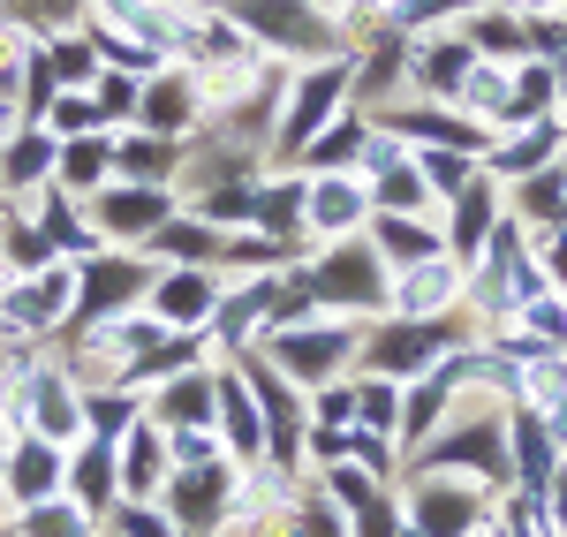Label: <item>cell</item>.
I'll list each match as a JSON object with an SVG mask.
<instances>
[{
  "mask_svg": "<svg viewBox=\"0 0 567 537\" xmlns=\"http://www.w3.org/2000/svg\"><path fill=\"white\" fill-rule=\"evenodd\" d=\"M16 416H23L39 440H53V447H61V440H76L84 402H76V394H69L53 371H31V379H23V394H16Z\"/></svg>",
  "mask_w": 567,
  "mask_h": 537,
  "instance_id": "cell-1",
  "label": "cell"
},
{
  "mask_svg": "<svg viewBox=\"0 0 567 537\" xmlns=\"http://www.w3.org/2000/svg\"><path fill=\"white\" fill-rule=\"evenodd\" d=\"M349 326H310V333H280V371L296 379V386H318L333 363L349 357Z\"/></svg>",
  "mask_w": 567,
  "mask_h": 537,
  "instance_id": "cell-2",
  "label": "cell"
},
{
  "mask_svg": "<svg viewBox=\"0 0 567 537\" xmlns=\"http://www.w3.org/2000/svg\"><path fill=\"white\" fill-rule=\"evenodd\" d=\"M69 296H76V280L53 266V272H39V280H23V288H8V296H0V318H8V326H53V318L69 311Z\"/></svg>",
  "mask_w": 567,
  "mask_h": 537,
  "instance_id": "cell-3",
  "label": "cell"
},
{
  "mask_svg": "<svg viewBox=\"0 0 567 537\" xmlns=\"http://www.w3.org/2000/svg\"><path fill=\"white\" fill-rule=\"evenodd\" d=\"M341 84H349L341 69H318V76H310V84L296 91V99H288V130H280V144H288V152H296V144H310V136L326 130V114H333Z\"/></svg>",
  "mask_w": 567,
  "mask_h": 537,
  "instance_id": "cell-4",
  "label": "cell"
},
{
  "mask_svg": "<svg viewBox=\"0 0 567 537\" xmlns=\"http://www.w3.org/2000/svg\"><path fill=\"white\" fill-rule=\"evenodd\" d=\"M235 16L258 23L272 45H318V16H310L303 0H235Z\"/></svg>",
  "mask_w": 567,
  "mask_h": 537,
  "instance_id": "cell-5",
  "label": "cell"
},
{
  "mask_svg": "<svg viewBox=\"0 0 567 537\" xmlns=\"http://www.w3.org/2000/svg\"><path fill=\"white\" fill-rule=\"evenodd\" d=\"M439 349H446L439 326H401V333H386V341L371 349V363H379V379H401V371H432Z\"/></svg>",
  "mask_w": 567,
  "mask_h": 537,
  "instance_id": "cell-6",
  "label": "cell"
},
{
  "mask_svg": "<svg viewBox=\"0 0 567 537\" xmlns=\"http://www.w3.org/2000/svg\"><path fill=\"white\" fill-rule=\"evenodd\" d=\"M515 477L529 499H545V485H553V424L545 416H515Z\"/></svg>",
  "mask_w": 567,
  "mask_h": 537,
  "instance_id": "cell-7",
  "label": "cell"
},
{
  "mask_svg": "<svg viewBox=\"0 0 567 537\" xmlns=\"http://www.w3.org/2000/svg\"><path fill=\"white\" fill-rule=\"evenodd\" d=\"M363 213V189L341 175H326V182H303V220L318 227V235H341V227Z\"/></svg>",
  "mask_w": 567,
  "mask_h": 537,
  "instance_id": "cell-8",
  "label": "cell"
},
{
  "mask_svg": "<svg viewBox=\"0 0 567 537\" xmlns=\"http://www.w3.org/2000/svg\"><path fill=\"white\" fill-rule=\"evenodd\" d=\"M213 394H219V432H227L243 454H258L265 447V416H258V402L243 394V379H235V371H219Z\"/></svg>",
  "mask_w": 567,
  "mask_h": 537,
  "instance_id": "cell-9",
  "label": "cell"
},
{
  "mask_svg": "<svg viewBox=\"0 0 567 537\" xmlns=\"http://www.w3.org/2000/svg\"><path fill=\"white\" fill-rule=\"evenodd\" d=\"M152 303H159L167 326H205V318H213V280H205V272H167V280L152 288Z\"/></svg>",
  "mask_w": 567,
  "mask_h": 537,
  "instance_id": "cell-10",
  "label": "cell"
},
{
  "mask_svg": "<svg viewBox=\"0 0 567 537\" xmlns=\"http://www.w3.org/2000/svg\"><path fill=\"white\" fill-rule=\"evenodd\" d=\"M416 523H424V537H462L470 523H477V493L424 485V493H416Z\"/></svg>",
  "mask_w": 567,
  "mask_h": 537,
  "instance_id": "cell-11",
  "label": "cell"
},
{
  "mask_svg": "<svg viewBox=\"0 0 567 537\" xmlns=\"http://www.w3.org/2000/svg\"><path fill=\"white\" fill-rule=\"evenodd\" d=\"M318 303H341V296H355V303H371V258L363 250H341V258H326V266L303 280Z\"/></svg>",
  "mask_w": 567,
  "mask_h": 537,
  "instance_id": "cell-12",
  "label": "cell"
},
{
  "mask_svg": "<svg viewBox=\"0 0 567 537\" xmlns=\"http://www.w3.org/2000/svg\"><path fill=\"white\" fill-rule=\"evenodd\" d=\"M446 296H454V266L446 258H424V266H409V280H401V311L409 318H432V311H446Z\"/></svg>",
  "mask_w": 567,
  "mask_h": 537,
  "instance_id": "cell-13",
  "label": "cell"
},
{
  "mask_svg": "<svg viewBox=\"0 0 567 537\" xmlns=\"http://www.w3.org/2000/svg\"><path fill=\"white\" fill-rule=\"evenodd\" d=\"M8 477H16V499H31V507H39V499L61 485V454H53V440H31V447H16Z\"/></svg>",
  "mask_w": 567,
  "mask_h": 537,
  "instance_id": "cell-14",
  "label": "cell"
},
{
  "mask_svg": "<svg viewBox=\"0 0 567 537\" xmlns=\"http://www.w3.org/2000/svg\"><path fill=\"white\" fill-rule=\"evenodd\" d=\"M258 416H265V440H272V454H280V462H296V432H303V424H296V394H288V386H280V379H265L258 371Z\"/></svg>",
  "mask_w": 567,
  "mask_h": 537,
  "instance_id": "cell-15",
  "label": "cell"
},
{
  "mask_svg": "<svg viewBox=\"0 0 567 537\" xmlns=\"http://www.w3.org/2000/svg\"><path fill=\"white\" fill-rule=\"evenodd\" d=\"M136 288H144V266H114V258H99L84 272V311H122Z\"/></svg>",
  "mask_w": 567,
  "mask_h": 537,
  "instance_id": "cell-16",
  "label": "cell"
},
{
  "mask_svg": "<svg viewBox=\"0 0 567 537\" xmlns=\"http://www.w3.org/2000/svg\"><path fill=\"white\" fill-rule=\"evenodd\" d=\"M114 469L130 477V499H144V493H159V440L152 432H122V454H114Z\"/></svg>",
  "mask_w": 567,
  "mask_h": 537,
  "instance_id": "cell-17",
  "label": "cell"
},
{
  "mask_svg": "<svg viewBox=\"0 0 567 537\" xmlns=\"http://www.w3.org/2000/svg\"><path fill=\"white\" fill-rule=\"evenodd\" d=\"M379 242H386L393 266H424V258H439V235H432V227H416V220H401V213L379 220Z\"/></svg>",
  "mask_w": 567,
  "mask_h": 537,
  "instance_id": "cell-18",
  "label": "cell"
},
{
  "mask_svg": "<svg viewBox=\"0 0 567 537\" xmlns=\"http://www.w3.org/2000/svg\"><path fill=\"white\" fill-rule=\"evenodd\" d=\"M219 507H227V477L219 469H189L175 485V515H189V523H213Z\"/></svg>",
  "mask_w": 567,
  "mask_h": 537,
  "instance_id": "cell-19",
  "label": "cell"
},
{
  "mask_svg": "<svg viewBox=\"0 0 567 537\" xmlns=\"http://www.w3.org/2000/svg\"><path fill=\"white\" fill-rule=\"evenodd\" d=\"M159 213H167L159 189H122V197L99 205V227H159Z\"/></svg>",
  "mask_w": 567,
  "mask_h": 537,
  "instance_id": "cell-20",
  "label": "cell"
},
{
  "mask_svg": "<svg viewBox=\"0 0 567 537\" xmlns=\"http://www.w3.org/2000/svg\"><path fill=\"white\" fill-rule=\"evenodd\" d=\"M454 205H462V220H454V250H462V258H477V250H484L477 235L492 227V189H477V182H470Z\"/></svg>",
  "mask_w": 567,
  "mask_h": 537,
  "instance_id": "cell-21",
  "label": "cell"
},
{
  "mask_svg": "<svg viewBox=\"0 0 567 537\" xmlns=\"http://www.w3.org/2000/svg\"><path fill=\"white\" fill-rule=\"evenodd\" d=\"M355 424H363V432H401V402H393L386 379H363V386H355Z\"/></svg>",
  "mask_w": 567,
  "mask_h": 537,
  "instance_id": "cell-22",
  "label": "cell"
},
{
  "mask_svg": "<svg viewBox=\"0 0 567 537\" xmlns=\"http://www.w3.org/2000/svg\"><path fill=\"white\" fill-rule=\"evenodd\" d=\"M114 447H91L84 462H76V507H106V493H114Z\"/></svg>",
  "mask_w": 567,
  "mask_h": 537,
  "instance_id": "cell-23",
  "label": "cell"
},
{
  "mask_svg": "<svg viewBox=\"0 0 567 537\" xmlns=\"http://www.w3.org/2000/svg\"><path fill=\"white\" fill-rule=\"evenodd\" d=\"M553 152H560V130H523L507 152H499V167H507V175H537Z\"/></svg>",
  "mask_w": 567,
  "mask_h": 537,
  "instance_id": "cell-24",
  "label": "cell"
},
{
  "mask_svg": "<svg viewBox=\"0 0 567 537\" xmlns=\"http://www.w3.org/2000/svg\"><path fill=\"white\" fill-rule=\"evenodd\" d=\"M23 537H91V507H31Z\"/></svg>",
  "mask_w": 567,
  "mask_h": 537,
  "instance_id": "cell-25",
  "label": "cell"
},
{
  "mask_svg": "<svg viewBox=\"0 0 567 537\" xmlns=\"http://www.w3.org/2000/svg\"><path fill=\"white\" fill-rule=\"evenodd\" d=\"M144 122H152V130H182V122H189V91H182L175 76H167V84H152V99H144Z\"/></svg>",
  "mask_w": 567,
  "mask_h": 537,
  "instance_id": "cell-26",
  "label": "cell"
},
{
  "mask_svg": "<svg viewBox=\"0 0 567 537\" xmlns=\"http://www.w3.org/2000/svg\"><path fill=\"white\" fill-rule=\"evenodd\" d=\"M523 213H567V175L560 167H537V175H523Z\"/></svg>",
  "mask_w": 567,
  "mask_h": 537,
  "instance_id": "cell-27",
  "label": "cell"
},
{
  "mask_svg": "<svg viewBox=\"0 0 567 537\" xmlns=\"http://www.w3.org/2000/svg\"><path fill=\"white\" fill-rule=\"evenodd\" d=\"M416 175L432 182L439 197H462V189H470V167H462V152H424V167H416Z\"/></svg>",
  "mask_w": 567,
  "mask_h": 537,
  "instance_id": "cell-28",
  "label": "cell"
},
{
  "mask_svg": "<svg viewBox=\"0 0 567 537\" xmlns=\"http://www.w3.org/2000/svg\"><path fill=\"white\" fill-rule=\"evenodd\" d=\"M416 76H432V84H462V76H470V53H462V45H432V53L416 61Z\"/></svg>",
  "mask_w": 567,
  "mask_h": 537,
  "instance_id": "cell-29",
  "label": "cell"
},
{
  "mask_svg": "<svg viewBox=\"0 0 567 537\" xmlns=\"http://www.w3.org/2000/svg\"><path fill=\"white\" fill-rule=\"evenodd\" d=\"M84 416H91V424H99V432H106V440H122V432H130V424H136L130 394H122V402H114V394H99V402H84Z\"/></svg>",
  "mask_w": 567,
  "mask_h": 537,
  "instance_id": "cell-30",
  "label": "cell"
},
{
  "mask_svg": "<svg viewBox=\"0 0 567 537\" xmlns=\"http://www.w3.org/2000/svg\"><path fill=\"white\" fill-rule=\"evenodd\" d=\"M159 250H167V258H213L219 242L205 227H159Z\"/></svg>",
  "mask_w": 567,
  "mask_h": 537,
  "instance_id": "cell-31",
  "label": "cell"
},
{
  "mask_svg": "<svg viewBox=\"0 0 567 537\" xmlns=\"http://www.w3.org/2000/svg\"><path fill=\"white\" fill-rule=\"evenodd\" d=\"M379 197L401 213V205H416V197H424V175H416V167H386V175H379Z\"/></svg>",
  "mask_w": 567,
  "mask_h": 537,
  "instance_id": "cell-32",
  "label": "cell"
},
{
  "mask_svg": "<svg viewBox=\"0 0 567 537\" xmlns=\"http://www.w3.org/2000/svg\"><path fill=\"white\" fill-rule=\"evenodd\" d=\"M99 122V106L91 99H53V136H84Z\"/></svg>",
  "mask_w": 567,
  "mask_h": 537,
  "instance_id": "cell-33",
  "label": "cell"
},
{
  "mask_svg": "<svg viewBox=\"0 0 567 537\" xmlns=\"http://www.w3.org/2000/svg\"><path fill=\"white\" fill-rule=\"evenodd\" d=\"M99 167H106V144H76V152H69V189H91Z\"/></svg>",
  "mask_w": 567,
  "mask_h": 537,
  "instance_id": "cell-34",
  "label": "cell"
},
{
  "mask_svg": "<svg viewBox=\"0 0 567 537\" xmlns=\"http://www.w3.org/2000/svg\"><path fill=\"white\" fill-rule=\"evenodd\" d=\"M409 130H416V136L432 130L439 144H477V130H462V122H454V114H416V122H409Z\"/></svg>",
  "mask_w": 567,
  "mask_h": 537,
  "instance_id": "cell-35",
  "label": "cell"
},
{
  "mask_svg": "<svg viewBox=\"0 0 567 537\" xmlns=\"http://www.w3.org/2000/svg\"><path fill=\"white\" fill-rule=\"evenodd\" d=\"M45 167V136H31V144H16V152H8V175L16 182H31Z\"/></svg>",
  "mask_w": 567,
  "mask_h": 537,
  "instance_id": "cell-36",
  "label": "cell"
},
{
  "mask_svg": "<svg viewBox=\"0 0 567 537\" xmlns=\"http://www.w3.org/2000/svg\"><path fill=\"white\" fill-rule=\"evenodd\" d=\"M122 167H136V175H159V167H167V152H159V144H122Z\"/></svg>",
  "mask_w": 567,
  "mask_h": 537,
  "instance_id": "cell-37",
  "label": "cell"
},
{
  "mask_svg": "<svg viewBox=\"0 0 567 537\" xmlns=\"http://www.w3.org/2000/svg\"><path fill=\"white\" fill-rule=\"evenodd\" d=\"M122 530H130V537H182V530H167L159 515H144V507H130V515H122Z\"/></svg>",
  "mask_w": 567,
  "mask_h": 537,
  "instance_id": "cell-38",
  "label": "cell"
},
{
  "mask_svg": "<svg viewBox=\"0 0 567 537\" xmlns=\"http://www.w3.org/2000/svg\"><path fill=\"white\" fill-rule=\"evenodd\" d=\"M355 144H363V130H333L326 144H318V159H349Z\"/></svg>",
  "mask_w": 567,
  "mask_h": 537,
  "instance_id": "cell-39",
  "label": "cell"
},
{
  "mask_svg": "<svg viewBox=\"0 0 567 537\" xmlns=\"http://www.w3.org/2000/svg\"><path fill=\"white\" fill-rule=\"evenodd\" d=\"M175 454L182 462H213V440L205 432H175Z\"/></svg>",
  "mask_w": 567,
  "mask_h": 537,
  "instance_id": "cell-40",
  "label": "cell"
},
{
  "mask_svg": "<svg viewBox=\"0 0 567 537\" xmlns=\"http://www.w3.org/2000/svg\"><path fill=\"white\" fill-rule=\"evenodd\" d=\"M454 8H462V0H409L401 16H409V23H432V16H454Z\"/></svg>",
  "mask_w": 567,
  "mask_h": 537,
  "instance_id": "cell-41",
  "label": "cell"
},
{
  "mask_svg": "<svg viewBox=\"0 0 567 537\" xmlns=\"http://www.w3.org/2000/svg\"><path fill=\"white\" fill-rule=\"evenodd\" d=\"M507 8H560V0H507Z\"/></svg>",
  "mask_w": 567,
  "mask_h": 537,
  "instance_id": "cell-42",
  "label": "cell"
},
{
  "mask_svg": "<svg viewBox=\"0 0 567 537\" xmlns=\"http://www.w3.org/2000/svg\"><path fill=\"white\" fill-rule=\"evenodd\" d=\"M39 8H69V0H39Z\"/></svg>",
  "mask_w": 567,
  "mask_h": 537,
  "instance_id": "cell-43",
  "label": "cell"
}]
</instances>
